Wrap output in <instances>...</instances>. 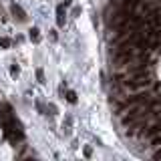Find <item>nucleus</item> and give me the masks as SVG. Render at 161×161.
<instances>
[{"label": "nucleus", "instance_id": "1", "mask_svg": "<svg viewBox=\"0 0 161 161\" xmlns=\"http://www.w3.org/2000/svg\"><path fill=\"white\" fill-rule=\"evenodd\" d=\"M10 10H12V14H14V18H18L20 22H24V20H26V14H24V10L20 8V6L12 4V6H10Z\"/></svg>", "mask_w": 161, "mask_h": 161}, {"label": "nucleus", "instance_id": "2", "mask_svg": "<svg viewBox=\"0 0 161 161\" xmlns=\"http://www.w3.org/2000/svg\"><path fill=\"white\" fill-rule=\"evenodd\" d=\"M57 22H58V26L65 24V6H63V4L57 8Z\"/></svg>", "mask_w": 161, "mask_h": 161}, {"label": "nucleus", "instance_id": "3", "mask_svg": "<svg viewBox=\"0 0 161 161\" xmlns=\"http://www.w3.org/2000/svg\"><path fill=\"white\" fill-rule=\"evenodd\" d=\"M151 147H155V149H159V147H161V133H159V135H155V137H151Z\"/></svg>", "mask_w": 161, "mask_h": 161}, {"label": "nucleus", "instance_id": "4", "mask_svg": "<svg viewBox=\"0 0 161 161\" xmlns=\"http://www.w3.org/2000/svg\"><path fill=\"white\" fill-rule=\"evenodd\" d=\"M10 45H12L10 38H6V36H2V38H0V46H2V48H8Z\"/></svg>", "mask_w": 161, "mask_h": 161}, {"label": "nucleus", "instance_id": "5", "mask_svg": "<svg viewBox=\"0 0 161 161\" xmlns=\"http://www.w3.org/2000/svg\"><path fill=\"white\" fill-rule=\"evenodd\" d=\"M67 101H69V103H77V95H75V91L67 93Z\"/></svg>", "mask_w": 161, "mask_h": 161}, {"label": "nucleus", "instance_id": "6", "mask_svg": "<svg viewBox=\"0 0 161 161\" xmlns=\"http://www.w3.org/2000/svg\"><path fill=\"white\" fill-rule=\"evenodd\" d=\"M30 40H38V28H30Z\"/></svg>", "mask_w": 161, "mask_h": 161}, {"label": "nucleus", "instance_id": "7", "mask_svg": "<svg viewBox=\"0 0 161 161\" xmlns=\"http://www.w3.org/2000/svg\"><path fill=\"white\" fill-rule=\"evenodd\" d=\"M36 79L40 80V83H45V73H42V69H38V70H36Z\"/></svg>", "mask_w": 161, "mask_h": 161}, {"label": "nucleus", "instance_id": "8", "mask_svg": "<svg viewBox=\"0 0 161 161\" xmlns=\"http://www.w3.org/2000/svg\"><path fill=\"white\" fill-rule=\"evenodd\" d=\"M10 75H12V77L18 75V67H16V65H12V67H10Z\"/></svg>", "mask_w": 161, "mask_h": 161}, {"label": "nucleus", "instance_id": "9", "mask_svg": "<svg viewBox=\"0 0 161 161\" xmlns=\"http://www.w3.org/2000/svg\"><path fill=\"white\" fill-rule=\"evenodd\" d=\"M48 109H50V115H57V107L55 105H48Z\"/></svg>", "mask_w": 161, "mask_h": 161}, {"label": "nucleus", "instance_id": "10", "mask_svg": "<svg viewBox=\"0 0 161 161\" xmlns=\"http://www.w3.org/2000/svg\"><path fill=\"white\" fill-rule=\"evenodd\" d=\"M63 4H65V6H69V4H70V0H63Z\"/></svg>", "mask_w": 161, "mask_h": 161}]
</instances>
